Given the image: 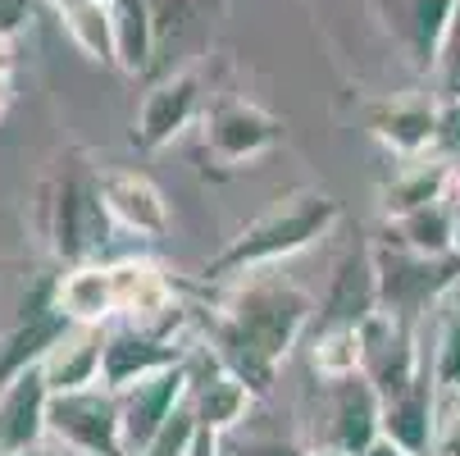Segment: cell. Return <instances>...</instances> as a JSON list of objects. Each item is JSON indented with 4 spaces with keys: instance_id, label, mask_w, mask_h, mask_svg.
Returning a JSON list of instances; mask_svg holds the SVG:
<instances>
[{
    "instance_id": "cell-30",
    "label": "cell",
    "mask_w": 460,
    "mask_h": 456,
    "mask_svg": "<svg viewBox=\"0 0 460 456\" xmlns=\"http://www.w3.org/2000/svg\"><path fill=\"white\" fill-rule=\"evenodd\" d=\"M433 452H438V456H460V383H456V388H438Z\"/></svg>"
},
{
    "instance_id": "cell-6",
    "label": "cell",
    "mask_w": 460,
    "mask_h": 456,
    "mask_svg": "<svg viewBox=\"0 0 460 456\" xmlns=\"http://www.w3.org/2000/svg\"><path fill=\"white\" fill-rule=\"evenodd\" d=\"M360 338H365V361H360V374L378 388V398H402L406 388L429 370L424 352H420V338H415V324L387 315L383 306L360 324Z\"/></svg>"
},
{
    "instance_id": "cell-14",
    "label": "cell",
    "mask_w": 460,
    "mask_h": 456,
    "mask_svg": "<svg viewBox=\"0 0 460 456\" xmlns=\"http://www.w3.org/2000/svg\"><path fill=\"white\" fill-rule=\"evenodd\" d=\"M438 96H402L374 110V138L402 160H420L438 147Z\"/></svg>"
},
{
    "instance_id": "cell-8",
    "label": "cell",
    "mask_w": 460,
    "mask_h": 456,
    "mask_svg": "<svg viewBox=\"0 0 460 456\" xmlns=\"http://www.w3.org/2000/svg\"><path fill=\"white\" fill-rule=\"evenodd\" d=\"M187 361L169 365V370H155L137 383H128L119 393V416H123V443H128V456H142V447L160 434V425L187 402Z\"/></svg>"
},
{
    "instance_id": "cell-40",
    "label": "cell",
    "mask_w": 460,
    "mask_h": 456,
    "mask_svg": "<svg viewBox=\"0 0 460 456\" xmlns=\"http://www.w3.org/2000/svg\"><path fill=\"white\" fill-rule=\"evenodd\" d=\"M406 456H438V452H406Z\"/></svg>"
},
{
    "instance_id": "cell-27",
    "label": "cell",
    "mask_w": 460,
    "mask_h": 456,
    "mask_svg": "<svg viewBox=\"0 0 460 456\" xmlns=\"http://www.w3.org/2000/svg\"><path fill=\"white\" fill-rule=\"evenodd\" d=\"M442 329H438V347L429 356V370L438 379V388H456L460 383V288L442 301Z\"/></svg>"
},
{
    "instance_id": "cell-17",
    "label": "cell",
    "mask_w": 460,
    "mask_h": 456,
    "mask_svg": "<svg viewBox=\"0 0 460 456\" xmlns=\"http://www.w3.org/2000/svg\"><path fill=\"white\" fill-rule=\"evenodd\" d=\"M101 370H105V334H101V324H74V329L64 334L41 361V374L50 383V393L92 388V383H101Z\"/></svg>"
},
{
    "instance_id": "cell-19",
    "label": "cell",
    "mask_w": 460,
    "mask_h": 456,
    "mask_svg": "<svg viewBox=\"0 0 460 456\" xmlns=\"http://www.w3.org/2000/svg\"><path fill=\"white\" fill-rule=\"evenodd\" d=\"M433 411H438V379L424 370L402 398L383 402V434L402 452H433Z\"/></svg>"
},
{
    "instance_id": "cell-35",
    "label": "cell",
    "mask_w": 460,
    "mask_h": 456,
    "mask_svg": "<svg viewBox=\"0 0 460 456\" xmlns=\"http://www.w3.org/2000/svg\"><path fill=\"white\" fill-rule=\"evenodd\" d=\"M0 74H14V37L0 32Z\"/></svg>"
},
{
    "instance_id": "cell-29",
    "label": "cell",
    "mask_w": 460,
    "mask_h": 456,
    "mask_svg": "<svg viewBox=\"0 0 460 456\" xmlns=\"http://www.w3.org/2000/svg\"><path fill=\"white\" fill-rule=\"evenodd\" d=\"M433 96L438 101H460V0H456V14H451V28L442 37V50H438V64H433Z\"/></svg>"
},
{
    "instance_id": "cell-4",
    "label": "cell",
    "mask_w": 460,
    "mask_h": 456,
    "mask_svg": "<svg viewBox=\"0 0 460 456\" xmlns=\"http://www.w3.org/2000/svg\"><path fill=\"white\" fill-rule=\"evenodd\" d=\"M374 265H378V306L406 324H415L424 310H438V301H447L460 288V251L420 255L383 242L374 246Z\"/></svg>"
},
{
    "instance_id": "cell-7",
    "label": "cell",
    "mask_w": 460,
    "mask_h": 456,
    "mask_svg": "<svg viewBox=\"0 0 460 456\" xmlns=\"http://www.w3.org/2000/svg\"><path fill=\"white\" fill-rule=\"evenodd\" d=\"M279 138H283L279 119L270 110L251 105V101H224V105H215L206 114V133H201L210 160L224 165V169H242V165L260 160L265 151L279 147Z\"/></svg>"
},
{
    "instance_id": "cell-3",
    "label": "cell",
    "mask_w": 460,
    "mask_h": 456,
    "mask_svg": "<svg viewBox=\"0 0 460 456\" xmlns=\"http://www.w3.org/2000/svg\"><path fill=\"white\" fill-rule=\"evenodd\" d=\"M105 174H96L92 165H83L78 156L64 165L46 187H41V219H46V237L50 251L69 265H87V260L110 242L114 215L105 206Z\"/></svg>"
},
{
    "instance_id": "cell-24",
    "label": "cell",
    "mask_w": 460,
    "mask_h": 456,
    "mask_svg": "<svg viewBox=\"0 0 460 456\" xmlns=\"http://www.w3.org/2000/svg\"><path fill=\"white\" fill-rule=\"evenodd\" d=\"M110 23H114V64L128 74H142L160 41L155 5L151 0H110Z\"/></svg>"
},
{
    "instance_id": "cell-13",
    "label": "cell",
    "mask_w": 460,
    "mask_h": 456,
    "mask_svg": "<svg viewBox=\"0 0 460 456\" xmlns=\"http://www.w3.org/2000/svg\"><path fill=\"white\" fill-rule=\"evenodd\" d=\"M328 443H338L347 452L369 447L383 434V398L365 374H347L333 379V393H328Z\"/></svg>"
},
{
    "instance_id": "cell-36",
    "label": "cell",
    "mask_w": 460,
    "mask_h": 456,
    "mask_svg": "<svg viewBox=\"0 0 460 456\" xmlns=\"http://www.w3.org/2000/svg\"><path fill=\"white\" fill-rule=\"evenodd\" d=\"M10 101H14V78H10V74H0V114L10 110Z\"/></svg>"
},
{
    "instance_id": "cell-2",
    "label": "cell",
    "mask_w": 460,
    "mask_h": 456,
    "mask_svg": "<svg viewBox=\"0 0 460 456\" xmlns=\"http://www.w3.org/2000/svg\"><path fill=\"white\" fill-rule=\"evenodd\" d=\"M338 201L323 192H292L288 201H279L274 210H265L260 219H251L210 265H206V283H233L242 274L270 270L279 260L305 251L310 242H319L328 228L338 224Z\"/></svg>"
},
{
    "instance_id": "cell-9",
    "label": "cell",
    "mask_w": 460,
    "mask_h": 456,
    "mask_svg": "<svg viewBox=\"0 0 460 456\" xmlns=\"http://www.w3.org/2000/svg\"><path fill=\"white\" fill-rule=\"evenodd\" d=\"M187 338L160 324H133V329H119L105 338V370L101 383H110L114 393H123L128 383H137L155 370H169L178 361H187Z\"/></svg>"
},
{
    "instance_id": "cell-11",
    "label": "cell",
    "mask_w": 460,
    "mask_h": 456,
    "mask_svg": "<svg viewBox=\"0 0 460 456\" xmlns=\"http://www.w3.org/2000/svg\"><path fill=\"white\" fill-rule=\"evenodd\" d=\"M50 398L55 393H50L41 365L0 383V438H5V452L37 447L50 434Z\"/></svg>"
},
{
    "instance_id": "cell-32",
    "label": "cell",
    "mask_w": 460,
    "mask_h": 456,
    "mask_svg": "<svg viewBox=\"0 0 460 456\" xmlns=\"http://www.w3.org/2000/svg\"><path fill=\"white\" fill-rule=\"evenodd\" d=\"M433 151L447 156V160L460 156V101H442V110H438V147Z\"/></svg>"
},
{
    "instance_id": "cell-10",
    "label": "cell",
    "mask_w": 460,
    "mask_h": 456,
    "mask_svg": "<svg viewBox=\"0 0 460 456\" xmlns=\"http://www.w3.org/2000/svg\"><path fill=\"white\" fill-rule=\"evenodd\" d=\"M378 14L392 32V41L402 46L415 74H433L442 37L451 28L456 0H378Z\"/></svg>"
},
{
    "instance_id": "cell-39",
    "label": "cell",
    "mask_w": 460,
    "mask_h": 456,
    "mask_svg": "<svg viewBox=\"0 0 460 456\" xmlns=\"http://www.w3.org/2000/svg\"><path fill=\"white\" fill-rule=\"evenodd\" d=\"M451 165H456V197H460V156H456Z\"/></svg>"
},
{
    "instance_id": "cell-23",
    "label": "cell",
    "mask_w": 460,
    "mask_h": 456,
    "mask_svg": "<svg viewBox=\"0 0 460 456\" xmlns=\"http://www.w3.org/2000/svg\"><path fill=\"white\" fill-rule=\"evenodd\" d=\"M55 301L59 310L69 315L74 324H105L119 315V301H114V274L110 265H74L69 274H59L55 283Z\"/></svg>"
},
{
    "instance_id": "cell-38",
    "label": "cell",
    "mask_w": 460,
    "mask_h": 456,
    "mask_svg": "<svg viewBox=\"0 0 460 456\" xmlns=\"http://www.w3.org/2000/svg\"><path fill=\"white\" fill-rule=\"evenodd\" d=\"M305 456H356V452H347V447H338V443H328V447H314V452H305Z\"/></svg>"
},
{
    "instance_id": "cell-28",
    "label": "cell",
    "mask_w": 460,
    "mask_h": 456,
    "mask_svg": "<svg viewBox=\"0 0 460 456\" xmlns=\"http://www.w3.org/2000/svg\"><path fill=\"white\" fill-rule=\"evenodd\" d=\"M196 443H201V420H196V411L182 402V407L160 425V434L142 447V456H191Z\"/></svg>"
},
{
    "instance_id": "cell-26",
    "label": "cell",
    "mask_w": 460,
    "mask_h": 456,
    "mask_svg": "<svg viewBox=\"0 0 460 456\" xmlns=\"http://www.w3.org/2000/svg\"><path fill=\"white\" fill-rule=\"evenodd\" d=\"M365 361V338H360V324H319V334L310 343V365L319 379H347L360 374Z\"/></svg>"
},
{
    "instance_id": "cell-31",
    "label": "cell",
    "mask_w": 460,
    "mask_h": 456,
    "mask_svg": "<svg viewBox=\"0 0 460 456\" xmlns=\"http://www.w3.org/2000/svg\"><path fill=\"white\" fill-rule=\"evenodd\" d=\"M233 456H305V452L292 438H283V434H246L233 447Z\"/></svg>"
},
{
    "instance_id": "cell-37",
    "label": "cell",
    "mask_w": 460,
    "mask_h": 456,
    "mask_svg": "<svg viewBox=\"0 0 460 456\" xmlns=\"http://www.w3.org/2000/svg\"><path fill=\"white\" fill-rule=\"evenodd\" d=\"M5 456H59V447H23V452H5Z\"/></svg>"
},
{
    "instance_id": "cell-21",
    "label": "cell",
    "mask_w": 460,
    "mask_h": 456,
    "mask_svg": "<svg viewBox=\"0 0 460 456\" xmlns=\"http://www.w3.org/2000/svg\"><path fill=\"white\" fill-rule=\"evenodd\" d=\"M447 197H456V165L447 156H420L383 187V215L392 219V215H406Z\"/></svg>"
},
{
    "instance_id": "cell-34",
    "label": "cell",
    "mask_w": 460,
    "mask_h": 456,
    "mask_svg": "<svg viewBox=\"0 0 460 456\" xmlns=\"http://www.w3.org/2000/svg\"><path fill=\"white\" fill-rule=\"evenodd\" d=\"M356 456H406V452H402V447H397V443H392V438H387V434H378V438H374V443H369V447H360V452H356Z\"/></svg>"
},
{
    "instance_id": "cell-42",
    "label": "cell",
    "mask_w": 460,
    "mask_h": 456,
    "mask_svg": "<svg viewBox=\"0 0 460 456\" xmlns=\"http://www.w3.org/2000/svg\"><path fill=\"white\" fill-rule=\"evenodd\" d=\"M105 5H110V0H105Z\"/></svg>"
},
{
    "instance_id": "cell-1",
    "label": "cell",
    "mask_w": 460,
    "mask_h": 456,
    "mask_svg": "<svg viewBox=\"0 0 460 456\" xmlns=\"http://www.w3.org/2000/svg\"><path fill=\"white\" fill-rule=\"evenodd\" d=\"M305 324H310V297L255 270L233 279V292L210 319V347L237 379L251 383V393H270L279 361L296 347Z\"/></svg>"
},
{
    "instance_id": "cell-20",
    "label": "cell",
    "mask_w": 460,
    "mask_h": 456,
    "mask_svg": "<svg viewBox=\"0 0 460 456\" xmlns=\"http://www.w3.org/2000/svg\"><path fill=\"white\" fill-rule=\"evenodd\" d=\"M383 242L420 251V255L460 251V210L447 197V201H433V206H420V210H406V215H392L387 228H383Z\"/></svg>"
},
{
    "instance_id": "cell-15",
    "label": "cell",
    "mask_w": 460,
    "mask_h": 456,
    "mask_svg": "<svg viewBox=\"0 0 460 456\" xmlns=\"http://www.w3.org/2000/svg\"><path fill=\"white\" fill-rule=\"evenodd\" d=\"M101 183H105V206H110L119 228L137 233V237H160L169 228L164 192L146 174H137V169H110Z\"/></svg>"
},
{
    "instance_id": "cell-16",
    "label": "cell",
    "mask_w": 460,
    "mask_h": 456,
    "mask_svg": "<svg viewBox=\"0 0 460 456\" xmlns=\"http://www.w3.org/2000/svg\"><path fill=\"white\" fill-rule=\"evenodd\" d=\"M69 329H74V319L59 310L55 288H46V292L37 297V306L28 310V319L10 334L5 352H0V383H10L14 374H23V370L41 365V361H46V352H50L64 334H69Z\"/></svg>"
},
{
    "instance_id": "cell-12",
    "label": "cell",
    "mask_w": 460,
    "mask_h": 456,
    "mask_svg": "<svg viewBox=\"0 0 460 456\" xmlns=\"http://www.w3.org/2000/svg\"><path fill=\"white\" fill-rule=\"evenodd\" d=\"M196 114H201V78H196L191 69L187 74H173L164 78L146 101H142V114H137V128H133V138L151 151L169 147L182 128L196 123Z\"/></svg>"
},
{
    "instance_id": "cell-18",
    "label": "cell",
    "mask_w": 460,
    "mask_h": 456,
    "mask_svg": "<svg viewBox=\"0 0 460 456\" xmlns=\"http://www.w3.org/2000/svg\"><path fill=\"white\" fill-rule=\"evenodd\" d=\"M378 310V265H374V251H351L338 274H333V288L323 297V310H319V324H365L369 315Z\"/></svg>"
},
{
    "instance_id": "cell-41",
    "label": "cell",
    "mask_w": 460,
    "mask_h": 456,
    "mask_svg": "<svg viewBox=\"0 0 460 456\" xmlns=\"http://www.w3.org/2000/svg\"><path fill=\"white\" fill-rule=\"evenodd\" d=\"M0 456H5V438H0Z\"/></svg>"
},
{
    "instance_id": "cell-22",
    "label": "cell",
    "mask_w": 460,
    "mask_h": 456,
    "mask_svg": "<svg viewBox=\"0 0 460 456\" xmlns=\"http://www.w3.org/2000/svg\"><path fill=\"white\" fill-rule=\"evenodd\" d=\"M110 274H114L119 315H128L133 324L155 319V315H164L178 301L173 297V283L164 279L160 265H151V260H119V265H110Z\"/></svg>"
},
{
    "instance_id": "cell-33",
    "label": "cell",
    "mask_w": 460,
    "mask_h": 456,
    "mask_svg": "<svg viewBox=\"0 0 460 456\" xmlns=\"http://www.w3.org/2000/svg\"><path fill=\"white\" fill-rule=\"evenodd\" d=\"M28 14H32V0H0V32L14 37L28 23Z\"/></svg>"
},
{
    "instance_id": "cell-5",
    "label": "cell",
    "mask_w": 460,
    "mask_h": 456,
    "mask_svg": "<svg viewBox=\"0 0 460 456\" xmlns=\"http://www.w3.org/2000/svg\"><path fill=\"white\" fill-rule=\"evenodd\" d=\"M50 434L59 447H78V452H96V456H128L119 393L110 383L55 393L50 398Z\"/></svg>"
},
{
    "instance_id": "cell-25",
    "label": "cell",
    "mask_w": 460,
    "mask_h": 456,
    "mask_svg": "<svg viewBox=\"0 0 460 456\" xmlns=\"http://www.w3.org/2000/svg\"><path fill=\"white\" fill-rule=\"evenodd\" d=\"M59 28L87 59L96 64H114V23H110V5L105 0H64L55 5Z\"/></svg>"
}]
</instances>
